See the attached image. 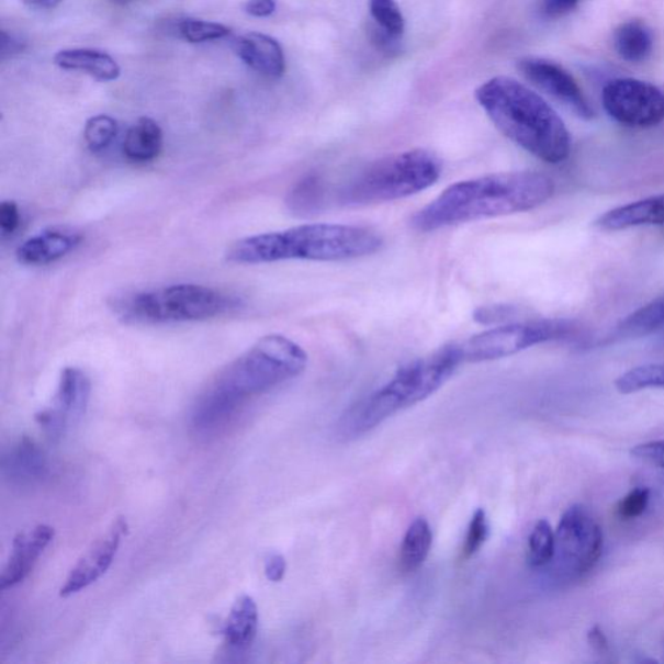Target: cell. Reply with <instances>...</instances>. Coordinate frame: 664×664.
<instances>
[{"label": "cell", "mask_w": 664, "mask_h": 664, "mask_svg": "<svg viewBox=\"0 0 664 664\" xmlns=\"http://www.w3.org/2000/svg\"><path fill=\"white\" fill-rule=\"evenodd\" d=\"M555 184L539 171H505L455 182L414 214L412 226L432 233L476 221L539 209L552 199Z\"/></svg>", "instance_id": "obj_1"}, {"label": "cell", "mask_w": 664, "mask_h": 664, "mask_svg": "<svg viewBox=\"0 0 664 664\" xmlns=\"http://www.w3.org/2000/svg\"><path fill=\"white\" fill-rule=\"evenodd\" d=\"M306 367L308 354L302 346L281 334L267 335L209 385L192 412V424L200 431L216 430L248 397L266 394L294 380Z\"/></svg>", "instance_id": "obj_2"}, {"label": "cell", "mask_w": 664, "mask_h": 664, "mask_svg": "<svg viewBox=\"0 0 664 664\" xmlns=\"http://www.w3.org/2000/svg\"><path fill=\"white\" fill-rule=\"evenodd\" d=\"M384 240L373 228L338 224H306L235 241L227 261L257 266L290 260L337 262L380 252Z\"/></svg>", "instance_id": "obj_3"}, {"label": "cell", "mask_w": 664, "mask_h": 664, "mask_svg": "<svg viewBox=\"0 0 664 664\" xmlns=\"http://www.w3.org/2000/svg\"><path fill=\"white\" fill-rule=\"evenodd\" d=\"M477 103L506 138L548 164L569 159L565 123L537 92L509 77H495L476 90Z\"/></svg>", "instance_id": "obj_4"}, {"label": "cell", "mask_w": 664, "mask_h": 664, "mask_svg": "<svg viewBox=\"0 0 664 664\" xmlns=\"http://www.w3.org/2000/svg\"><path fill=\"white\" fill-rule=\"evenodd\" d=\"M463 363L460 342L442 346L396 371L391 380L353 406L342 417L339 430L347 439L361 437L385 419L425 402L439 391Z\"/></svg>", "instance_id": "obj_5"}, {"label": "cell", "mask_w": 664, "mask_h": 664, "mask_svg": "<svg viewBox=\"0 0 664 664\" xmlns=\"http://www.w3.org/2000/svg\"><path fill=\"white\" fill-rule=\"evenodd\" d=\"M441 170L437 155L423 148L409 149L363 168L341 189L339 200L351 206L396 202L430 189L439 181Z\"/></svg>", "instance_id": "obj_6"}, {"label": "cell", "mask_w": 664, "mask_h": 664, "mask_svg": "<svg viewBox=\"0 0 664 664\" xmlns=\"http://www.w3.org/2000/svg\"><path fill=\"white\" fill-rule=\"evenodd\" d=\"M239 302L200 284H173L119 300L114 311L128 324L199 323L237 310Z\"/></svg>", "instance_id": "obj_7"}, {"label": "cell", "mask_w": 664, "mask_h": 664, "mask_svg": "<svg viewBox=\"0 0 664 664\" xmlns=\"http://www.w3.org/2000/svg\"><path fill=\"white\" fill-rule=\"evenodd\" d=\"M577 327L563 318L514 320L461 341L462 359L474 363L506 359L544 342L573 338Z\"/></svg>", "instance_id": "obj_8"}, {"label": "cell", "mask_w": 664, "mask_h": 664, "mask_svg": "<svg viewBox=\"0 0 664 664\" xmlns=\"http://www.w3.org/2000/svg\"><path fill=\"white\" fill-rule=\"evenodd\" d=\"M604 533L592 513L573 505L561 518L555 531L556 571L569 577L588 574L601 559Z\"/></svg>", "instance_id": "obj_9"}, {"label": "cell", "mask_w": 664, "mask_h": 664, "mask_svg": "<svg viewBox=\"0 0 664 664\" xmlns=\"http://www.w3.org/2000/svg\"><path fill=\"white\" fill-rule=\"evenodd\" d=\"M603 104L612 120L628 127H653L664 120V92L634 78H618L606 85Z\"/></svg>", "instance_id": "obj_10"}, {"label": "cell", "mask_w": 664, "mask_h": 664, "mask_svg": "<svg viewBox=\"0 0 664 664\" xmlns=\"http://www.w3.org/2000/svg\"><path fill=\"white\" fill-rule=\"evenodd\" d=\"M520 74L541 91L547 92L560 103L567 106L577 117L583 120L595 119L594 106L585 98L584 92L575 78L569 71L551 60L541 57H525L519 60Z\"/></svg>", "instance_id": "obj_11"}, {"label": "cell", "mask_w": 664, "mask_h": 664, "mask_svg": "<svg viewBox=\"0 0 664 664\" xmlns=\"http://www.w3.org/2000/svg\"><path fill=\"white\" fill-rule=\"evenodd\" d=\"M127 531L128 525L125 518L120 517L113 520L106 531L92 542L88 551L70 570L67 581L60 589V596L76 595L98 582L111 567Z\"/></svg>", "instance_id": "obj_12"}, {"label": "cell", "mask_w": 664, "mask_h": 664, "mask_svg": "<svg viewBox=\"0 0 664 664\" xmlns=\"http://www.w3.org/2000/svg\"><path fill=\"white\" fill-rule=\"evenodd\" d=\"M55 530L40 525L26 532H20L13 540L12 552L0 576V589L5 590L23 583L37 563L41 554L52 544Z\"/></svg>", "instance_id": "obj_13"}, {"label": "cell", "mask_w": 664, "mask_h": 664, "mask_svg": "<svg viewBox=\"0 0 664 664\" xmlns=\"http://www.w3.org/2000/svg\"><path fill=\"white\" fill-rule=\"evenodd\" d=\"M81 241V234L53 228L25 240L18 248L16 257L24 266H47L75 251Z\"/></svg>", "instance_id": "obj_14"}, {"label": "cell", "mask_w": 664, "mask_h": 664, "mask_svg": "<svg viewBox=\"0 0 664 664\" xmlns=\"http://www.w3.org/2000/svg\"><path fill=\"white\" fill-rule=\"evenodd\" d=\"M235 53L249 68L268 78H281L285 60L280 42L262 33H248L235 42Z\"/></svg>", "instance_id": "obj_15"}, {"label": "cell", "mask_w": 664, "mask_h": 664, "mask_svg": "<svg viewBox=\"0 0 664 664\" xmlns=\"http://www.w3.org/2000/svg\"><path fill=\"white\" fill-rule=\"evenodd\" d=\"M595 225L604 232H619L626 228L664 225V195L638 200L616 210L606 212Z\"/></svg>", "instance_id": "obj_16"}, {"label": "cell", "mask_w": 664, "mask_h": 664, "mask_svg": "<svg viewBox=\"0 0 664 664\" xmlns=\"http://www.w3.org/2000/svg\"><path fill=\"white\" fill-rule=\"evenodd\" d=\"M3 470L12 482L34 484L47 476L48 461L37 442L23 437L4 455Z\"/></svg>", "instance_id": "obj_17"}, {"label": "cell", "mask_w": 664, "mask_h": 664, "mask_svg": "<svg viewBox=\"0 0 664 664\" xmlns=\"http://www.w3.org/2000/svg\"><path fill=\"white\" fill-rule=\"evenodd\" d=\"M55 66L64 70L83 71L99 82L117 80L121 69L116 60L104 52L92 48L63 49L54 57Z\"/></svg>", "instance_id": "obj_18"}, {"label": "cell", "mask_w": 664, "mask_h": 664, "mask_svg": "<svg viewBox=\"0 0 664 664\" xmlns=\"http://www.w3.org/2000/svg\"><path fill=\"white\" fill-rule=\"evenodd\" d=\"M91 382L82 370L66 368L61 371L53 408L70 420L81 418L88 409Z\"/></svg>", "instance_id": "obj_19"}, {"label": "cell", "mask_w": 664, "mask_h": 664, "mask_svg": "<svg viewBox=\"0 0 664 664\" xmlns=\"http://www.w3.org/2000/svg\"><path fill=\"white\" fill-rule=\"evenodd\" d=\"M259 628V610L255 599L241 596L235 601L223 628L226 644L234 649H246L252 644Z\"/></svg>", "instance_id": "obj_20"}, {"label": "cell", "mask_w": 664, "mask_h": 664, "mask_svg": "<svg viewBox=\"0 0 664 664\" xmlns=\"http://www.w3.org/2000/svg\"><path fill=\"white\" fill-rule=\"evenodd\" d=\"M164 135L153 119L142 117L126 133L123 151L127 160L149 162L160 155Z\"/></svg>", "instance_id": "obj_21"}, {"label": "cell", "mask_w": 664, "mask_h": 664, "mask_svg": "<svg viewBox=\"0 0 664 664\" xmlns=\"http://www.w3.org/2000/svg\"><path fill=\"white\" fill-rule=\"evenodd\" d=\"M614 47H616L617 54L628 63L646 61L654 47L651 27L642 21H628L620 25L614 34Z\"/></svg>", "instance_id": "obj_22"}, {"label": "cell", "mask_w": 664, "mask_h": 664, "mask_svg": "<svg viewBox=\"0 0 664 664\" xmlns=\"http://www.w3.org/2000/svg\"><path fill=\"white\" fill-rule=\"evenodd\" d=\"M432 545V531L427 519L419 517L406 531L402 551H399V567L404 573H414L424 565Z\"/></svg>", "instance_id": "obj_23"}, {"label": "cell", "mask_w": 664, "mask_h": 664, "mask_svg": "<svg viewBox=\"0 0 664 664\" xmlns=\"http://www.w3.org/2000/svg\"><path fill=\"white\" fill-rule=\"evenodd\" d=\"M664 330V299L642 306L617 327V339L640 338Z\"/></svg>", "instance_id": "obj_24"}, {"label": "cell", "mask_w": 664, "mask_h": 664, "mask_svg": "<svg viewBox=\"0 0 664 664\" xmlns=\"http://www.w3.org/2000/svg\"><path fill=\"white\" fill-rule=\"evenodd\" d=\"M616 387L623 395L649 389H664V362L649 363L626 371L618 378Z\"/></svg>", "instance_id": "obj_25"}, {"label": "cell", "mask_w": 664, "mask_h": 664, "mask_svg": "<svg viewBox=\"0 0 664 664\" xmlns=\"http://www.w3.org/2000/svg\"><path fill=\"white\" fill-rule=\"evenodd\" d=\"M555 555V532L548 520H539L528 538L527 560L533 569H541L551 563Z\"/></svg>", "instance_id": "obj_26"}, {"label": "cell", "mask_w": 664, "mask_h": 664, "mask_svg": "<svg viewBox=\"0 0 664 664\" xmlns=\"http://www.w3.org/2000/svg\"><path fill=\"white\" fill-rule=\"evenodd\" d=\"M119 132L117 121L106 114L91 117L85 126V142L91 153H102L112 145Z\"/></svg>", "instance_id": "obj_27"}, {"label": "cell", "mask_w": 664, "mask_h": 664, "mask_svg": "<svg viewBox=\"0 0 664 664\" xmlns=\"http://www.w3.org/2000/svg\"><path fill=\"white\" fill-rule=\"evenodd\" d=\"M181 37L190 43H204L224 40L232 31L227 26L211 21L184 19L178 24Z\"/></svg>", "instance_id": "obj_28"}, {"label": "cell", "mask_w": 664, "mask_h": 664, "mask_svg": "<svg viewBox=\"0 0 664 664\" xmlns=\"http://www.w3.org/2000/svg\"><path fill=\"white\" fill-rule=\"evenodd\" d=\"M370 12L378 26L394 37H402L405 20L395 0H370Z\"/></svg>", "instance_id": "obj_29"}, {"label": "cell", "mask_w": 664, "mask_h": 664, "mask_svg": "<svg viewBox=\"0 0 664 664\" xmlns=\"http://www.w3.org/2000/svg\"><path fill=\"white\" fill-rule=\"evenodd\" d=\"M319 181L316 177H306L290 192L288 205L295 213H308L319 204Z\"/></svg>", "instance_id": "obj_30"}, {"label": "cell", "mask_w": 664, "mask_h": 664, "mask_svg": "<svg viewBox=\"0 0 664 664\" xmlns=\"http://www.w3.org/2000/svg\"><path fill=\"white\" fill-rule=\"evenodd\" d=\"M489 534V525L487 514L483 509H477L471 518L465 545H463V559L473 556L487 541Z\"/></svg>", "instance_id": "obj_31"}, {"label": "cell", "mask_w": 664, "mask_h": 664, "mask_svg": "<svg viewBox=\"0 0 664 664\" xmlns=\"http://www.w3.org/2000/svg\"><path fill=\"white\" fill-rule=\"evenodd\" d=\"M651 491L644 487L634 488L618 505L619 517L624 520L637 519L648 509Z\"/></svg>", "instance_id": "obj_32"}, {"label": "cell", "mask_w": 664, "mask_h": 664, "mask_svg": "<svg viewBox=\"0 0 664 664\" xmlns=\"http://www.w3.org/2000/svg\"><path fill=\"white\" fill-rule=\"evenodd\" d=\"M35 423L42 428L47 437L54 441L59 440L69 425L68 419L59 412L47 408L35 414Z\"/></svg>", "instance_id": "obj_33"}, {"label": "cell", "mask_w": 664, "mask_h": 664, "mask_svg": "<svg viewBox=\"0 0 664 664\" xmlns=\"http://www.w3.org/2000/svg\"><path fill=\"white\" fill-rule=\"evenodd\" d=\"M519 312L516 306L510 305H487L482 306L474 313L476 323L482 325L509 324L514 323Z\"/></svg>", "instance_id": "obj_34"}, {"label": "cell", "mask_w": 664, "mask_h": 664, "mask_svg": "<svg viewBox=\"0 0 664 664\" xmlns=\"http://www.w3.org/2000/svg\"><path fill=\"white\" fill-rule=\"evenodd\" d=\"M21 224L19 205L13 200L0 203V233L2 237H11Z\"/></svg>", "instance_id": "obj_35"}, {"label": "cell", "mask_w": 664, "mask_h": 664, "mask_svg": "<svg viewBox=\"0 0 664 664\" xmlns=\"http://www.w3.org/2000/svg\"><path fill=\"white\" fill-rule=\"evenodd\" d=\"M632 455L641 461L664 468V440L645 442L632 449Z\"/></svg>", "instance_id": "obj_36"}, {"label": "cell", "mask_w": 664, "mask_h": 664, "mask_svg": "<svg viewBox=\"0 0 664 664\" xmlns=\"http://www.w3.org/2000/svg\"><path fill=\"white\" fill-rule=\"evenodd\" d=\"M25 48L26 41L21 38L20 35L7 31L0 32V59L3 61L23 54Z\"/></svg>", "instance_id": "obj_37"}, {"label": "cell", "mask_w": 664, "mask_h": 664, "mask_svg": "<svg viewBox=\"0 0 664 664\" xmlns=\"http://www.w3.org/2000/svg\"><path fill=\"white\" fill-rule=\"evenodd\" d=\"M285 570H288V563H285L284 556L280 553L269 554L266 560V575L268 581L278 583L284 577Z\"/></svg>", "instance_id": "obj_38"}, {"label": "cell", "mask_w": 664, "mask_h": 664, "mask_svg": "<svg viewBox=\"0 0 664 664\" xmlns=\"http://www.w3.org/2000/svg\"><path fill=\"white\" fill-rule=\"evenodd\" d=\"M579 0H542V10L549 18H561L573 11Z\"/></svg>", "instance_id": "obj_39"}, {"label": "cell", "mask_w": 664, "mask_h": 664, "mask_svg": "<svg viewBox=\"0 0 664 664\" xmlns=\"http://www.w3.org/2000/svg\"><path fill=\"white\" fill-rule=\"evenodd\" d=\"M275 9V0H248L246 4V12L254 18H269Z\"/></svg>", "instance_id": "obj_40"}, {"label": "cell", "mask_w": 664, "mask_h": 664, "mask_svg": "<svg viewBox=\"0 0 664 664\" xmlns=\"http://www.w3.org/2000/svg\"><path fill=\"white\" fill-rule=\"evenodd\" d=\"M588 642L598 653H606L609 651L608 639H606L604 631L598 626H595L588 632Z\"/></svg>", "instance_id": "obj_41"}, {"label": "cell", "mask_w": 664, "mask_h": 664, "mask_svg": "<svg viewBox=\"0 0 664 664\" xmlns=\"http://www.w3.org/2000/svg\"><path fill=\"white\" fill-rule=\"evenodd\" d=\"M29 9L52 11L57 9L63 0H21Z\"/></svg>", "instance_id": "obj_42"}]
</instances>
